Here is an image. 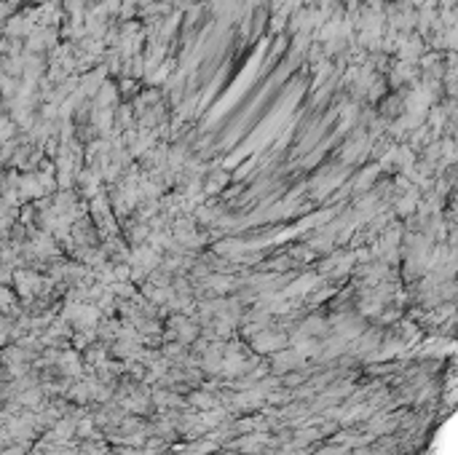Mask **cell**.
<instances>
[]
</instances>
